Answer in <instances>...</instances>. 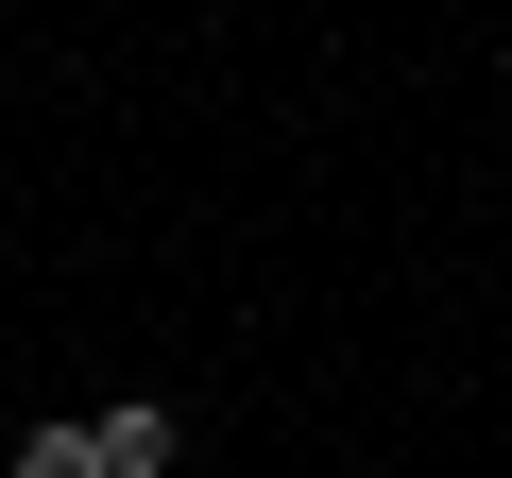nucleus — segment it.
<instances>
[{
  "label": "nucleus",
  "mask_w": 512,
  "mask_h": 478,
  "mask_svg": "<svg viewBox=\"0 0 512 478\" xmlns=\"http://www.w3.org/2000/svg\"><path fill=\"white\" fill-rule=\"evenodd\" d=\"M18 478H103V444L86 427H18Z\"/></svg>",
  "instance_id": "2"
},
{
  "label": "nucleus",
  "mask_w": 512,
  "mask_h": 478,
  "mask_svg": "<svg viewBox=\"0 0 512 478\" xmlns=\"http://www.w3.org/2000/svg\"><path fill=\"white\" fill-rule=\"evenodd\" d=\"M86 444H103V478H171V444H188V410H154V393H120V410H86Z\"/></svg>",
  "instance_id": "1"
}]
</instances>
